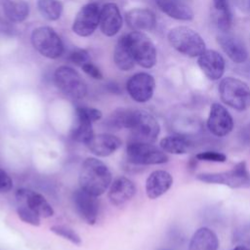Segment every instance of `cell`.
<instances>
[{
	"label": "cell",
	"mask_w": 250,
	"mask_h": 250,
	"mask_svg": "<svg viewBox=\"0 0 250 250\" xmlns=\"http://www.w3.org/2000/svg\"><path fill=\"white\" fill-rule=\"evenodd\" d=\"M232 250H250V248L244 245H236Z\"/></svg>",
	"instance_id": "cell-39"
},
{
	"label": "cell",
	"mask_w": 250,
	"mask_h": 250,
	"mask_svg": "<svg viewBox=\"0 0 250 250\" xmlns=\"http://www.w3.org/2000/svg\"><path fill=\"white\" fill-rule=\"evenodd\" d=\"M131 140L152 144L156 141L160 126L152 114L142 109H132L129 128Z\"/></svg>",
	"instance_id": "cell-3"
},
{
	"label": "cell",
	"mask_w": 250,
	"mask_h": 250,
	"mask_svg": "<svg viewBox=\"0 0 250 250\" xmlns=\"http://www.w3.org/2000/svg\"><path fill=\"white\" fill-rule=\"evenodd\" d=\"M113 60L116 66L124 71L130 70L134 67L135 59L131 50L128 34L119 38L114 48Z\"/></svg>",
	"instance_id": "cell-23"
},
{
	"label": "cell",
	"mask_w": 250,
	"mask_h": 250,
	"mask_svg": "<svg viewBox=\"0 0 250 250\" xmlns=\"http://www.w3.org/2000/svg\"><path fill=\"white\" fill-rule=\"evenodd\" d=\"M122 146V141L109 133H101L94 135L93 139L87 145L92 153L97 156L106 157L113 154Z\"/></svg>",
	"instance_id": "cell-18"
},
{
	"label": "cell",
	"mask_w": 250,
	"mask_h": 250,
	"mask_svg": "<svg viewBox=\"0 0 250 250\" xmlns=\"http://www.w3.org/2000/svg\"><path fill=\"white\" fill-rule=\"evenodd\" d=\"M55 82L57 87L66 96L80 100L87 94V86L79 73L72 67L62 65L55 71Z\"/></svg>",
	"instance_id": "cell-8"
},
{
	"label": "cell",
	"mask_w": 250,
	"mask_h": 250,
	"mask_svg": "<svg viewBox=\"0 0 250 250\" xmlns=\"http://www.w3.org/2000/svg\"><path fill=\"white\" fill-rule=\"evenodd\" d=\"M2 8L5 16L14 22L23 21L29 14V6L25 0H3Z\"/></svg>",
	"instance_id": "cell-26"
},
{
	"label": "cell",
	"mask_w": 250,
	"mask_h": 250,
	"mask_svg": "<svg viewBox=\"0 0 250 250\" xmlns=\"http://www.w3.org/2000/svg\"><path fill=\"white\" fill-rule=\"evenodd\" d=\"M128 26L133 31H151L156 25V18L152 11L145 8H134L125 16Z\"/></svg>",
	"instance_id": "cell-19"
},
{
	"label": "cell",
	"mask_w": 250,
	"mask_h": 250,
	"mask_svg": "<svg viewBox=\"0 0 250 250\" xmlns=\"http://www.w3.org/2000/svg\"><path fill=\"white\" fill-rule=\"evenodd\" d=\"M33 48L42 56L49 59H57L63 52V44L59 34L49 26H40L31 34Z\"/></svg>",
	"instance_id": "cell-7"
},
{
	"label": "cell",
	"mask_w": 250,
	"mask_h": 250,
	"mask_svg": "<svg viewBox=\"0 0 250 250\" xmlns=\"http://www.w3.org/2000/svg\"><path fill=\"white\" fill-rule=\"evenodd\" d=\"M79 108L92 122L100 120L102 118V116H103L102 111L100 109H98V108L87 107V106H80Z\"/></svg>",
	"instance_id": "cell-36"
},
{
	"label": "cell",
	"mask_w": 250,
	"mask_h": 250,
	"mask_svg": "<svg viewBox=\"0 0 250 250\" xmlns=\"http://www.w3.org/2000/svg\"><path fill=\"white\" fill-rule=\"evenodd\" d=\"M217 41L224 53L233 62L237 64L246 62L248 59V53L246 47L240 39L229 34V32H221L217 36Z\"/></svg>",
	"instance_id": "cell-16"
},
{
	"label": "cell",
	"mask_w": 250,
	"mask_h": 250,
	"mask_svg": "<svg viewBox=\"0 0 250 250\" xmlns=\"http://www.w3.org/2000/svg\"><path fill=\"white\" fill-rule=\"evenodd\" d=\"M156 6L168 17L178 21L193 19L192 10L181 0H153Z\"/></svg>",
	"instance_id": "cell-22"
},
{
	"label": "cell",
	"mask_w": 250,
	"mask_h": 250,
	"mask_svg": "<svg viewBox=\"0 0 250 250\" xmlns=\"http://www.w3.org/2000/svg\"><path fill=\"white\" fill-rule=\"evenodd\" d=\"M195 158L198 160L211 161V162H225L227 160V156L224 153L218 152V151H212V150L199 152L195 155Z\"/></svg>",
	"instance_id": "cell-33"
},
{
	"label": "cell",
	"mask_w": 250,
	"mask_h": 250,
	"mask_svg": "<svg viewBox=\"0 0 250 250\" xmlns=\"http://www.w3.org/2000/svg\"><path fill=\"white\" fill-rule=\"evenodd\" d=\"M135 62L145 68H151L156 63V49L152 41L143 32L133 31L128 34Z\"/></svg>",
	"instance_id": "cell-9"
},
{
	"label": "cell",
	"mask_w": 250,
	"mask_h": 250,
	"mask_svg": "<svg viewBox=\"0 0 250 250\" xmlns=\"http://www.w3.org/2000/svg\"><path fill=\"white\" fill-rule=\"evenodd\" d=\"M233 243L250 248V223L244 224L234 230Z\"/></svg>",
	"instance_id": "cell-32"
},
{
	"label": "cell",
	"mask_w": 250,
	"mask_h": 250,
	"mask_svg": "<svg viewBox=\"0 0 250 250\" xmlns=\"http://www.w3.org/2000/svg\"><path fill=\"white\" fill-rule=\"evenodd\" d=\"M100 25L102 32L106 36H113L122 26V17L119 8L114 3H106L101 9Z\"/></svg>",
	"instance_id": "cell-20"
},
{
	"label": "cell",
	"mask_w": 250,
	"mask_h": 250,
	"mask_svg": "<svg viewBox=\"0 0 250 250\" xmlns=\"http://www.w3.org/2000/svg\"><path fill=\"white\" fill-rule=\"evenodd\" d=\"M13 188V180L9 174L0 168V193L9 192Z\"/></svg>",
	"instance_id": "cell-35"
},
{
	"label": "cell",
	"mask_w": 250,
	"mask_h": 250,
	"mask_svg": "<svg viewBox=\"0 0 250 250\" xmlns=\"http://www.w3.org/2000/svg\"><path fill=\"white\" fill-rule=\"evenodd\" d=\"M221 100L227 105L242 111L250 106V88L240 79L224 78L219 85Z\"/></svg>",
	"instance_id": "cell-4"
},
{
	"label": "cell",
	"mask_w": 250,
	"mask_h": 250,
	"mask_svg": "<svg viewBox=\"0 0 250 250\" xmlns=\"http://www.w3.org/2000/svg\"><path fill=\"white\" fill-rule=\"evenodd\" d=\"M159 250H169V249H159Z\"/></svg>",
	"instance_id": "cell-40"
},
{
	"label": "cell",
	"mask_w": 250,
	"mask_h": 250,
	"mask_svg": "<svg viewBox=\"0 0 250 250\" xmlns=\"http://www.w3.org/2000/svg\"><path fill=\"white\" fill-rule=\"evenodd\" d=\"M17 213H18L19 218L22 222L29 224L31 226H35V227L40 226L41 218L39 217V215L36 212H34L32 209H30L27 205H25V204L19 205L17 208Z\"/></svg>",
	"instance_id": "cell-31"
},
{
	"label": "cell",
	"mask_w": 250,
	"mask_h": 250,
	"mask_svg": "<svg viewBox=\"0 0 250 250\" xmlns=\"http://www.w3.org/2000/svg\"><path fill=\"white\" fill-rule=\"evenodd\" d=\"M50 230L53 233H55L56 235L61 236L75 245H80L82 243V240H81V237L79 236V234L74 229H72L68 227L62 226V225H55L50 228Z\"/></svg>",
	"instance_id": "cell-30"
},
{
	"label": "cell",
	"mask_w": 250,
	"mask_h": 250,
	"mask_svg": "<svg viewBox=\"0 0 250 250\" xmlns=\"http://www.w3.org/2000/svg\"><path fill=\"white\" fill-rule=\"evenodd\" d=\"M76 122L71 130V138L77 143L88 145L94 137L93 122L80 110L79 107L75 110Z\"/></svg>",
	"instance_id": "cell-24"
},
{
	"label": "cell",
	"mask_w": 250,
	"mask_h": 250,
	"mask_svg": "<svg viewBox=\"0 0 250 250\" xmlns=\"http://www.w3.org/2000/svg\"><path fill=\"white\" fill-rule=\"evenodd\" d=\"M127 160L134 165H155L168 161V156L152 144L130 140L126 146Z\"/></svg>",
	"instance_id": "cell-6"
},
{
	"label": "cell",
	"mask_w": 250,
	"mask_h": 250,
	"mask_svg": "<svg viewBox=\"0 0 250 250\" xmlns=\"http://www.w3.org/2000/svg\"><path fill=\"white\" fill-rule=\"evenodd\" d=\"M72 200L79 216L88 225H94L99 213V201L97 196L79 188L73 192Z\"/></svg>",
	"instance_id": "cell-13"
},
{
	"label": "cell",
	"mask_w": 250,
	"mask_h": 250,
	"mask_svg": "<svg viewBox=\"0 0 250 250\" xmlns=\"http://www.w3.org/2000/svg\"><path fill=\"white\" fill-rule=\"evenodd\" d=\"M168 41L176 51L190 58L199 57L206 50L200 34L188 26L172 28L168 33Z\"/></svg>",
	"instance_id": "cell-2"
},
{
	"label": "cell",
	"mask_w": 250,
	"mask_h": 250,
	"mask_svg": "<svg viewBox=\"0 0 250 250\" xmlns=\"http://www.w3.org/2000/svg\"><path fill=\"white\" fill-rule=\"evenodd\" d=\"M173 177L164 170H156L149 174L146 182V192L150 199L163 195L172 187Z\"/></svg>",
	"instance_id": "cell-21"
},
{
	"label": "cell",
	"mask_w": 250,
	"mask_h": 250,
	"mask_svg": "<svg viewBox=\"0 0 250 250\" xmlns=\"http://www.w3.org/2000/svg\"><path fill=\"white\" fill-rule=\"evenodd\" d=\"M38 10L41 16L48 21L60 19L62 12V4L60 0H38Z\"/></svg>",
	"instance_id": "cell-29"
},
{
	"label": "cell",
	"mask_w": 250,
	"mask_h": 250,
	"mask_svg": "<svg viewBox=\"0 0 250 250\" xmlns=\"http://www.w3.org/2000/svg\"><path fill=\"white\" fill-rule=\"evenodd\" d=\"M130 97L138 103L149 101L155 89L154 78L146 72H139L129 78L126 84Z\"/></svg>",
	"instance_id": "cell-11"
},
{
	"label": "cell",
	"mask_w": 250,
	"mask_h": 250,
	"mask_svg": "<svg viewBox=\"0 0 250 250\" xmlns=\"http://www.w3.org/2000/svg\"><path fill=\"white\" fill-rule=\"evenodd\" d=\"M111 179V173L103 161L95 157H88L83 161L79 172L80 188L100 196L108 188Z\"/></svg>",
	"instance_id": "cell-1"
},
{
	"label": "cell",
	"mask_w": 250,
	"mask_h": 250,
	"mask_svg": "<svg viewBox=\"0 0 250 250\" xmlns=\"http://www.w3.org/2000/svg\"><path fill=\"white\" fill-rule=\"evenodd\" d=\"M197 63L210 80H219L226 67V62L223 56L215 50H205L197 60Z\"/></svg>",
	"instance_id": "cell-14"
},
{
	"label": "cell",
	"mask_w": 250,
	"mask_h": 250,
	"mask_svg": "<svg viewBox=\"0 0 250 250\" xmlns=\"http://www.w3.org/2000/svg\"><path fill=\"white\" fill-rule=\"evenodd\" d=\"M197 179L208 184L226 185L231 188L250 187V173L245 161L237 163L231 170L220 173H202Z\"/></svg>",
	"instance_id": "cell-5"
},
{
	"label": "cell",
	"mask_w": 250,
	"mask_h": 250,
	"mask_svg": "<svg viewBox=\"0 0 250 250\" xmlns=\"http://www.w3.org/2000/svg\"><path fill=\"white\" fill-rule=\"evenodd\" d=\"M135 184L126 177H118L109 186L108 199L115 206H121L136 194Z\"/></svg>",
	"instance_id": "cell-17"
},
{
	"label": "cell",
	"mask_w": 250,
	"mask_h": 250,
	"mask_svg": "<svg viewBox=\"0 0 250 250\" xmlns=\"http://www.w3.org/2000/svg\"><path fill=\"white\" fill-rule=\"evenodd\" d=\"M160 147L163 151L172 154H185L190 147V141L182 135H170L160 141Z\"/></svg>",
	"instance_id": "cell-27"
},
{
	"label": "cell",
	"mask_w": 250,
	"mask_h": 250,
	"mask_svg": "<svg viewBox=\"0 0 250 250\" xmlns=\"http://www.w3.org/2000/svg\"><path fill=\"white\" fill-rule=\"evenodd\" d=\"M100 14L101 9L95 2L83 6L77 13L73 21V32L82 37L91 35L100 23Z\"/></svg>",
	"instance_id": "cell-10"
},
{
	"label": "cell",
	"mask_w": 250,
	"mask_h": 250,
	"mask_svg": "<svg viewBox=\"0 0 250 250\" xmlns=\"http://www.w3.org/2000/svg\"><path fill=\"white\" fill-rule=\"evenodd\" d=\"M81 67L85 73H87L89 76L93 77L94 79H102L103 78V75H102L100 69L95 64H93L91 62H86Z\"/></svg>",
	"instance_id": "cell-37"
},
{
	"label": "cell",
	"mask_w": 250,
	"mask_h": 250,
	"mask_svg": "<svg viewBox=\"0 0 250 250\" xmlns=\"http://www.w3.org/2000/svg\"><path fill=\"white\" fill-rule=\"evenodd\" d=\"M207 127L213 135L224 137L231 132L233 119L224 105L215 103L210 107Z\"/></svg>",
	"instance_id": "cell-12"
},
{
	"label": "cell",
	"mask_w": 250,
	"mask_h": 250,
	"mask_svg": "<svg viewBox=\"0 0 250 250\" xmlns=\"http://www.w3.org/2000/svg\"><path fill=\"white\" fill-rule=\"evenodd\" d=\"M69 61L77 65L82 66L86 62H90V56L85 50H74L69 54Z\"/></svg>",
	"instance_id": "cell-34"
},
{
	"label": "cell",
	"mask_w": 250,
	"mask_h": 250,
	"mask_svg": "<svg viewBox=\"0 0 250 250\" xmlns=\"http://www.w3.org/2000/svg\"><path fill=\"white\" fill-rule=\"evenodd\" d=\"M219 239L216 233L208 228L198 229L192 235L188 250H218Z\"/></svg>",
	"instance_id": "cell-25"
},
{
	"label": "cell",
	"mask_w": 250,
	"mask_h": 250,
	"mask_svg": "<svg viewBox=\"0 0 250 250\" xmlns=\"http://www.w3.org/2000/svg\"><path fill=\"white\" fill-rule=\"evenodd\" d=\"M233 6L241 13L247 14L250 12V0H229Z\"/></svg>",
	"instance_id": "cell-38"
},
{
	"label": "cell",
	"mask_w": 250,
	"mask_h": 250,
	"mask_svg": "<svg viewBox=\"0 0 250 250\" xmlns=\"http://www.w3.org/2000/svg\"><path fill=\"white\" fill-rule=\"evenodd\" d=\"M217 11V24L221 32H229L231 26V13L229 0H213Z\"/></svg>",
	"instance_id": "cell-28"
},
{
	"label": "cell",
	"mask_w": 250,
	"mask_h": 250,
	"mask_svg": "<svg viewBox=\"0 0 250 250\" xmlns=\"http://www.w3.org/2000/svg\"><path fill=\"white\" fill-rule=\"evenodd\" d=\"M16 197L18 201L23 202L30 209L36 212L40 218H50L54 215L55 211L47 199L40 193L27 189L21 188L17 191Z\"/></svg>",
	"instance_id": "cell-15"
}]
</instances>
